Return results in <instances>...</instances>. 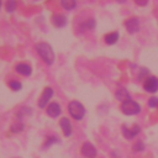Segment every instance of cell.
I'll list each match as a JSON object with an SVG mask.
<instances>
[{"mask_svg": "<svg viewBox=\"0 0 158 158\" xmlns=\"http://www.w3.org/2000/svg\"><path fill=\"white\" fill-rule=\"evenodd\" d=\"M35 49L37 52V54L41 57V59L47 64V65H52L54 63L56 59V54L52 49V47L47 43V42H38L35 44Z\"/></svg>", "mask_w": 158, "mask_h": 158, "instance_id": "1", "label": "cell"}, {"mask_svg": "<svg viewBox=\"0 0 158 158\" xmlns=\"http://www.w3.org/2000/svg\"><path fill=\"white\" fill-rule=\"evenodd\" d=\"M68 112L69 115L75 120V121H80L84 118L85 116V107L84 105L78 101V100H72L68 104Z\"/></svg>", "mask_w": 158, "mask_h": 158, "instance_id": "2", "label": "cell"}, {"mask_svg": "<svg viewBox=\"0 0 158 158\" xmlns=\"http://www.w3.org/2000/svg\"><path fill=\"white\" fill-rule=\"evenodd\" d=\"M120 109H121V112L125 114V115H127V116H132V115L135 116V115H138V114L142 111L141 105H139L137 101L132 100V99H130V100L122 102Z\"/></svg>", "mask_w": 158, "mask_h": 158, "instance_id": "3", "label": "cell"}, {"mask_svg": "<svg viewBox=\"0 0 158 158\" xmlns=\"http://www.w3.org/2000/svg\"><path fill=\"white\" fill-rule=\"evenodd\" d=\"M53 95H54V90H53L51 86L44 88L42 95H41L40 99H38V107H40V109H46V107L48 106L51 99L53 98Z\"/></svg>", "mask_w": 158, "mask_h": 158, "instance_id": "4", "label": "cell"}, {"mask_svg": "<svg viewBox=\"0 0 158 158\" xmlns=\"http://www.w3.org/2000/svg\"><path fill=\"white\" fill-rule=\"evenodd\" d=\"M121 132H122V136L126 139H133L135 137H137L141 133V127L138 125H133L131 127H127V126L123 125L121 127Z\"/></svg>", "mask_w": 158, "mask_h": 158, "instance_id": "5", "label": "cell"}, {"mask_svg": "<svg viewBox=\"0 0 158 158\" xmlns=\"http://www.w3.org/2000/svg\"><path fill=\"white\" fill-rule=\"evenodd\" d=\"M143 89L147 93H151V94L157 93L158 91V78L154 77V75H151V77L146 78V80L143 83Z\"/></svg>", "mask_w": 158, "mask_h": 158, "instance_id": "6", "label": "cell"}, {"mask_svg": "<svg viewBox=\"0 0 158 158\" xmlns=\"http://www.w3.org/2000/svg\"><path fill=\"white\" fill-rule=\"evenodd\" d=\"M125 27H126L128 33H131V35L137 33L139 31V27H141L139 20L137 17H130V19H127L125 21Z\"/></svg>", "mask_w": 158, "mask_h": 158, "instance_id": "7", "label": "cell"}, {"mask_svg": "<svg viewBox=\"0 0 158 158\" xmlns=\"http://www.w3.org/2000/svg\"><path fill=\"white\" fill-rule=\"evenodd\" d=\"M80 153L81 156H84L85 158H95L96 157V148L93 143L90 142H84L81 144L80 148Z\"/></svg>", "mask_w": 158, "mask_h": 158, "instance_id": "8", "label": "cell"}, {"mask_svg": "<svg viewBox=\"0 0 158 158\" xmlns=\"http://www.w3.org/2000/svg\"><path fill=\"white\" fill-rule=\"evenodd\" d=\"M46 112H47V115H48L49 117L56 118V117H58V116L62 114V107H60V105H59L58 102L52 101V102H49L48 106L46 107Z\"/></svg>", "mask_w": 158, "mask_h": 158, "instance_id": "9", "label": "cell"}, {"mask_svg": "<svg viewBox=\"0 0 158 158\" xmlns=\"http://www.w3.org/2000/svg\"><path fill=\"white\" fill-rule=\"evenodd\" d=\"M59 126L62 128V132L64 135V137H70L73 133V127H72V122L68 117H62L59 121Z\"/></svg>", "mask_w": 158, "mask_h": 158, "instance_id": "10", "label": "cell"}, {"mask_svg": "<svg viewBox=\"0 0 158 158\" xmlns=\"http://www.w3.org/2000/svg\"><path fill=\"white\" fill-rule=\"evenodd\" d=\"M15 70H16V73H19L20 75H23V77H30L32 74L31 65L27 64V63H23V62L22 63H17L15 65Z\"/></svg>", "mask_w": 158, "mask_h": 158, "instance_id": "11", "label": "cell"}, {"mask_svg": "<svg viewBox=\"0 0 158 158\" xmlns=\"http://www.w3.org/2000/svg\"><path fill=\"white\" fill-rule=\"evenodd\" d=\"M52 25L57 28H62L67 25V17L62 14H54L52 16Z\"/></svg>", "mask_w": 158, "mask_h": 158, "instance_id": "12", "label": "cell"}, {"mask_svg": "<svg viewBox=\"0 0 158 158\" xmlns=\"http://www.w3.org/2000/svg\"><path fill=\"white\" fill-rule=\"evenodd\" d=\"M118 38H120V35H118V32H117V31L109 32V33H106V35L104 36V41H105V43H106V44H109V46L115 44V43L118 41Z\"/></svg>", "mask_w": 158, "mask_h": 158, "instance_id": "13", "label": "cell"}, {"mask_svg": "<svg viewBox=\"0 0 158 158\" xmlns=\"http://www.w3.org/2000/svg\"><path fill=\"white\" fill-rule=\"evenodd\" d=\"M115 95H116V99H117L118 101H121V102H125V101H127V100L131 99L130 93H128L127 89H125V88H120V89H117Z\"/></svg>", "mask_w": 158, "mask_h": 158, "instance_id": "14", "label": "cell"}, {"mask_svg": "<svg viewBox=\"0 0 158 158\" xmlns=\"http://www.w3.org/2000/svg\"><path fill=\"white\" fill-rule=\"evenodd\" d=\"M95 25H96V22H95L94 19H88V20H85L84 22H81L79 25V30H81V31H91V30L95 28Z\"/></svg>", "mask_w": 158, "mask_h": 158, "instance_id": "15", "label": "cell"}, {"mask_svg": "<svg viewBox=\"0 0 158 158\" xmlns=\"http://www.w3.org/2000/svg\"><path fill=\"white\" fill-rule=\"evenodd\" d=\"M60 1V5L64 10H73L75 6H77V0H59Z\"/></svg>", "mask_w": 158, "mask_h": 158, "instance_id": "16", "label": "cell"}, {"mask_svg": "<svg viewBox=\"0 0 158 158\" xmlns=\"http://www.w3.org/2000/svg\"><path fill=\"white\" fill-rule=\"evenodd\" d=\"M5 7L9 14H12L17 9V0H7L5 4Z\"/></svg>", "mask_w": 158, "mask_h": 158, "instance_id": "17", "label": "cell"}, {"mask_svg": "<svg viewBox=\"0 0 158 158\" xmlns=\"http://www.w3.org/2000/svg\"><path fill=\"white\" fill-rule=\"evenodd\" d=\"M9 88L12 91H20L22 89V84H21V81H19L16 79H12V80L9 81Z\"/></svg>", "mask_w": 158, "mask_h": 158, "instance_id": "18", "label": "cell"}, {"mask_svg": "<svg viewBox=\"0 0 158 158\" xmlns=\"http://www.w3.org/2000/svg\"><path fill=\"white\" fill-rule=\"evenodd\" d=\"M54 143H59V139H58L56 136H48L47 139H46V143L43 144V148H42V149H47L48 147H51V146L54 144Z\"/></svg>", "mask_w": 158, "mask_h": 158, "instance_id": "19", "label": "cell"}, {"mask_svg": "<svg viewBox=\"0 0 158 158\" xmlns=\"http://www.w3.org/2000/svg\"><path fill=\"white\" fill-rule=\"evenodd\" d=\"M23 128H25V125H23L21 121H17V122H15V123L11 126V132L19 133V132H21Z\"/></svg>", "mask_w": 158, "mask_h": 158, "instance_id": "20", "label": "cell"}, {"mask_svg": "<svg viewBox=\"0 0 158 158\" xmlns=\"http://www.w3.org/2000/svg\"><path fill=\"white\" fill-rule=\"evenodd\" d=\"M144 148H146V144L143 143V141H136L132 146V149L135 152H143Z\"/></svg>", "mask_w": 158, "mask_h": 158, "instance_id": "21", "label": "cell"}, {"mask_svg": "<svg viewBox=\"0 0 158 158\" xmlns=\"http://www.w3.org/2000/svg\"><path fill=\"white\" fill-rule=\"evenodd\" d=\"M148 106H149L151 109L158 107V98H157V96H151V98L148 99Z\"/></svg>", "mask_w": 158, "mask_h": 158, "instance_id": "22", "label": "cell"}, {"mask_svg": "<svg viewBox=\"0 0 158 158\" xmlns=\"http://www.w3.org/2000/svg\"><path fill=\"white\" fill-rule=\"evenodd\" d=\"M138 6H141V7H143V6H146L147 4H148V1L149 0H133Z\"/></svg>", "mask_w": 158, "mask_h": 158, "instance_id": "23", "label": "cell"}, {"mask_svg": "<svg viewBox=\"0 0 158 158\" xmlns=\"http://www.w3.org/2000/svg\"><path fill=\"white\" fill-rule=\"evenodd\" d=\"M147 73H148V70H147L146 68H142V70H141V73H139L138 78H139V79H142V77H144V75H146Z\"/></svg>", "mask_w": 158, "mask_h": 158, "instance_id": "24", "label": "cell"}, {"mask_svg": "<svg viewBox=\"0 0 158 158\" xmlns=\"http://www.w3.org/2000/svg\"><path fill=\"white\" fill-rule=\"evenodd\" d=\"M117 2H120V4H122V2H126V0H116Z\"/></svg>", "mask_w": 158, "mask_h": 158, "instance_id": "25", "label": "cell"}, {"mask_svg": "<svg viewBox=\"0 0 158 158\" xmlns=\"http://www.w3.org/2000/svg\"><path fill=\"white\" fill-rule=\"evenodd\" d=\"M1 5H2V1L0 0V9H1Z\"/></svg>", "mask_w": 158, "mask_h": 158, "instance_id": "26", "label": "cell"}, {"mask_svg": "<svg viewBox=\"0 0 158 158\" xmlns=\"http://www.w3.org/2000/svg\"><path fill=\"white\" fill-rule=\"evenodd\" d=\"M33 1H41V0H33Z\"/></svg>", "mask_w": 158, "mask_h": 158, "instance_id": "27", "label": "cell"}]
</instances>
